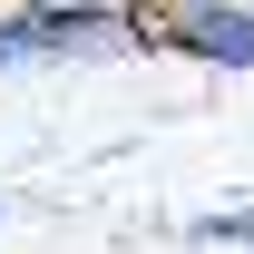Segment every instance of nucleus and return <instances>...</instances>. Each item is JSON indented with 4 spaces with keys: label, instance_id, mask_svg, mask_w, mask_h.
<instances>
[{
    "label": "nucleus",
    "instance_id": "1",
    "mask_svg": "<svg viewBox=\"0 0 254 254\" xmlns=\"http://www.w3.org/2000/svg\"><path fill=\"white\" fill-rule=\"evenodd\" d=\"M166 49L205 68H254V0H166Z\"/></svg>",
    "mask_w": 254,
    "mask_h": 254
},
{
    "label": "nucleus",
    "instance_id": "2",
    "mask_svg": "<svg viewBox=\"0 0 254 254\" xmlns=\"http://www.w3.org/2000/svg\"><path fill=\"white\" fill-rule=\"evenodd\" d=\"M195 245H254V205H235V215H195Z\"/></svg>",
    "mask_w": 254,
    "mask_h": 254
},
{
    "label": "nucleus",
    "instance_id": "3",
    "mask_svg": "<svg viewBox=\"0 0 254 254\" xmlns=\"http://www.w3.org/2000/svg\"><path fill=\"white\" fill-rule=\"evenodd\" d=\"M30 10H127V0H30Z\"/></svg>",
    "mask_w": 254,
    "mask_h": 254
}]
</instances>
